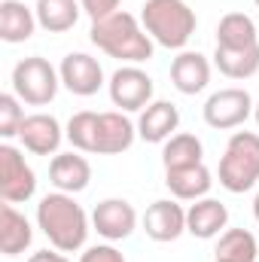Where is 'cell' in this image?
Here are the masks:
<instances>
[{
	"label": "cell",
	"mask_w": 259,
	"mask_h": 262,
	"mask_svg": "<svg viewBox=\"0 0 259 262\" xmlns=\"http://www.w3.org/2000/svg\"><path fill=\"white\" fill-rule=\"evenodd\" d=\"M89 40L110 58H119L125 64H143L153 58V37L143 31V25L131 12H122V9L101 21H92Z\"/></svg>",
	"instance_id": "1"
},
{
	"label": "cell",
	"mask_w": 259,
	"mask_h": 262,
	"mask_svg": "<svg viewBox=\"0 0 259 262\" xmlns=\"http://www.w3.org/2000/svg\"><path fill=\"white\" fill-rule=\"evenodd\" d=\"M37 226L49 238V244L61 253H73L85 247L89 216L67 192H49L37 204Z\"/></svg>",
	"instance_id": "2"
},
{
	"label": "cell",
	"mask_w": 259,
	"mask_h": 262,
	"mask_svg": "<svg viewBox=\"0 0 259 262\" xmlns=\"http://www.w3.org/2000/svg\"><path fill=\"white\" fill-rule=\"evenodd\" d=\"M140 25L153 43L183 49L195 34V9L186 0H146L140 9Z\"/></svg>",
	"instance_id": "3"
},
{
	"label": "cell",
	"mask_w": 259,
	"mask_h": 262,
	"mask_svg": "<svg viewBox=\"0 0 259 262\" xmlns=\"http://www.w3.org/2000/svg\"><path fill=\"white\" fill-rule=\"evenodd\" d=\"M220 186L229 192H247L259 183V134L256 131H235L226 143L220 159Z\"/></svg>",
	"instance_id": "4"
},
{
	"label": "cell",
	"mask_w": 259,
	"mask_h": 262,
	"mask_svg": "<svg viewBox=\"0 0 259 262\" xmlns=\"http://www.w3.org/2000/svg\"><path fill=\"white\" fill-rule=\"evenodd\" d=\"M58 85H61V73L46 58H40V55L21 58L18 64L12 67V92L18 95L21 104L46 107V104L55 101Z\"/></svg>",
	"instance_id": "5"
},
{
	"label": "cell",
	"mask_w": 259,
	"mask_h": 262,
	"mask_svg": "<svg viewBox=\"0 0 259 262\" xmlns=\"http://www.w3.org/2000/svg\"><path fill=\"white\" fill-rule=\"evenodd\" d=\"M253 98H250V92L247 89H220V92H213L207 101H204V107H201V113H204V122L210 125V128L217 131H229V128H238V125H244L250 116H253Z\"/></svg>",
	"instance_id": "6"
},
{
	"label": "cell",
	"mask_w": 259,
	"mask_h": 262,
	"mask_svg": "<svg viewBox=\"0 0 259 262\" xmlns=\"http://www.w3.org/2000/svg\"><path fill=\"white\" fill-rule=\"evenodd\" d=\"M107 92L113 107H119L122 113H134V110L140 113L143 107L153 104V76L137 64H125L110 76Z\"/></svg>",
	"instance_id": "7"
},
{
	"label": "cell",
	"mask_w": 259,
	"mask_h": 262,
	"mask_svg": "<svg viewBox=\"0 0 259 262\" xmlns=\"http://www.w3.org/2000/svg\"><path fill=\"white\" fill-rule=\"evenodd\" d=\"M37 192V174L34 168L25 162V156L3 143L0 146V198L6 204H21Z\"/></svg>",
	"instance_id": "8"
},
{
	"label": "cell",
	"mask_w": 259,
	"mask_h": 262,
	"mask_svg": "<svg viewBox=\"0 0 259 262\" xmlns=\"http://www.w3.org/2000/svg\"><path fill=\"white\" fill-rule=\"evenodd\" d=\"M134 226H137V210L125 198H104L92 210V229L110 244L113 241H125L134 232Z\"/></svg>",
	"instance_id": "9"
},
{
	"label": "cell",
	"mask_w": 259,
	"mask_h": 262,
	"mask_svg": "<svg viewBox=\"0 0 259 262\" xmlns=\"http://www.w3.org/2000/svg\"><path fill=\"white\" fill-rule=\"evenodd\" d=\"M58 73H61V85L70 95H79V98L98 95V89L104 85V67H101V61L92 58V55H85V52L64 55Z\"/></svg>",
	"instance_id": "10"
},
{
	"label": "cell",
	"mask_w": 259,
	"mask_h": 262,
	"mask_svg": "<svg viewBox=\"0 0 259 262\" xmlns=\"http://www.w3.org/2000/svg\"><path fill=\"white\" fill-rule=\"evenodd\" d=\"M18 140L34 156H58V146L64 140V128L49 113H31V116H25V122L18 128Z\"/></svg>",
	"instance_id": "11"
},
{
	"label": "cell",
	"mask_w": 259,
	"mask_h": 262,
	"mask_svg": "<svg viewBox=\"0 0 259 262\" xmlns=\"http://www.w3.org/2000/svg\"><path fill=\"white\" fill-rule=\"evenodd\" d=\"M143 232H146V238H153L159 244L177 241L186 232V210L171 198L153 201L143 213Z\"/></svg>",
	"instance_id": "12"
},
{
	"label": "cell",
	"mask_w": 259,
	"mask_h": 262,
	"mask_svg": "<svg viewBox=\"0 0 259 262\" xmlns=\"http://www.w3.org/2000/svg\"><path fill=\"white\" fill-rule=\"evenodd\" d=\"M134 137H137V125L122 110L98 113V137H95V152L98 156H119V152H125V149H131Z\"/></svg>",
	"instance_id": "13"
},
{
	"label": "cell",
	"mask_w": 259,
	"mask_h": 262,
	"mask_svg": "<svg viewBox=\"0 0 259 262\" xmlns=\"http://www.w3.org/2000/svg\"><path fill=\"white\" fill-rule=\"evenodd\" d=\"M177 125H180V110L171 101H153L149 107L140 110L137 137L146 143H165L168 137H174Z\"/></svg>",
	"instance_id": "14"
},
{
	"label": "cell",
	"mask_w": 259,
	"mask_h": 262,
	"mask_svg": "<svg viewBox=\"0 0 259 262\" xmlns=\"http://www.w3.org/2000/svg\"><path fill=\"white\" fill-rule=\"evenodd\" d=\"M49 180L58 192H67V195L82 192L92 180V165L79 152H58L49 162Z\"/></svg>",
	"instance_id": "15"
},
{
	"label": "cell",
	"mask_w": 259,
	"mask_h": 262,
	"mask_svg": "<svg viewBox=\"0 0 259 262\" xmlns=\"http://www.w3.org/2000/svg\"><path fill=\"white\" fill-rule=\"evenodd\" d=\"M226 226H229V210L217 198H198L192 207L186 210V232L192 238L210 241V238L223 235Z\"/></svg>",
	"instance_id": "16"
},
{
	"label": "cell",
	"mask_w": 259,
	"mask_h": 262,
	"mask_svg": "<svg viewBox=\"0 0 259 262\" xmlns=\"http://www.w3.org/2000/svg\"><path fill=\"white\" fill-rule=\"evenodd\" d=\"M171 82L180 95H198L207 89L210 82V61L201 52L183 49L174 61H171Z\"/></svg>",
	"instance_id": "17"
},
{
	"label": "cell",
	"mask_w": 259,
	"mask_h": 262,
	"mask_svg": "<svg viewBox=\"0 0 259 262\" xmlns=\"http://www.w3.org/2000/svg\"><path fill=\"white\" fill-rule=\"evenodd\" d=\"M37 12L25 6L21 0H3L0 3V40L3 43H28L37 31Z\"/></svg>",
	"instance_id": "18"
},
{
	"label": "cell",
	"mask_w": 259,
	"mask_h": 262,
	"mask_svg": "<svg viewBox=\"0 0 259 262\" xmlns=\"http://www.w3.org/2000/svg\"><path fill=\"white\" fill-rule=\"evenodd\" d=\"M165 186L180 201H198V198H207L210 186H213V174L201 162V165H189V168L165 171Z\"/></svg>",
	"instance_id": "19"
},
{
	"label": "cell",
	"mask_w": 259,
	"mask_h": 262,
	"mask_svg": "<svg viewBox=\"0 0 259 262\" xmlns=\"http://www.w3.org/2000/svg\"><path fill=\"white\" fill-rule=\"evenodd\" d=\"M31 241H34V229H31L28 216L3 201V207H0V250H3V256L25 253L31 247Z\"/></svg>",
	"instance_id": "20"
},
{
	"label": "cell",
	"mask_w": 259,
	"mask_h": 262,
	"mask_svg": "<svg viewBox=\"0 0 259 262\" xmlns=\"http://www.w3.org/2000/svg\"><path fill=\"white\" fill-rule=\"evenodd\" d=\"M213 64L223 76L229 79H250L259 70V43L253 46H241V49H226L217 46L213 52Z\"/></svg>",
	"instance_id": "21"
},
{
	"label": "cell",
	"mask_w": 259,
	"mask_h": 262,
	"mask_svg": "<svg viewBox=\"0 0 259 262\" xmlns=\"http://www.w3.org/2000/svg\"><path fill=\"white\" fill-rule=\"evenodd\" d=\"M259 43L256 21L244 12H226L217 25V46L226 49H241V46H253Z\"/></svg>",
	"instance_id": "22"
},
{
	"label": "cell",
	"mask_w": 259,
	"mask_h": 262,
	"mask_svg": "<svg viewBox=\"0 0 259 262\" xmlns=\"http://www.w3.org/2000/svg\"><path fill=\"white\" fill-rule=\"evenodd\" d=\"M34 12H37V21H40L43 31H49V34H64V31H70V28L76 25L82 6H79L76 0H37Z\"/></svg>",
	"instance_id": "23"
},
{
	"label": "cell",
	"mask_w": 259,
	"mask_h": 262,
	"mask_svg": "<svg viewBox=\"0 0 259 262\" xmlns=\"http://www.w3.org/2000/svg\"><path fill=\"white\" fill-rule=\"evenodd\" d=\"M217 259L220 262H256L259 238L247 229H226L217 241Z\"/></svg>",
	"instance_id": "24"
},
{
	"label": "cell",
	"mask_w": 259,
	"mask_h": 262,
	"mask_svg": "<svg viewBox=\"0 0 259 262\" xmlns=\"http://www.w3.org/2000/svg\"><path fill=\"white\" fill-rule=\"evenodd\" d=\"M201 156H204V146L195 134H174L165 140V149H162V165L165 171H177V168H189V165H201Z\"/></svg>",
	"instance_id": "25"
},
{
	"label": "cell",
	"mask_w": 259,
	"mask_h": 262,
	"mask_svg": "<svg viewBox=\"0 0 259 262\" xmlns=\"http://www.w3.org/2000/svg\"><path fill=\"white\" fill-rule=\"evenodd\" d=\"M64 137L76 152H95V137H98V113L92 110H79L70 116L64 128Z\"/></svg>",
	"instance_id": "26"
},
{
	"label": "cell",
	"mask_w": 259,
	"mask_h": 262,
	"mask_svg": "<svg viewBox=\"0 0 259 262\" xmlns=\"http://www.w3.org/2000/svg\"><path fill=\"white\" fill-rule=\"evenodd\" d=\"M25 122V110L18 95H0V137H18V128Z\"/></svg>",
	"instance_id": "27"
},
{
	"label": "cell",
	"mask_w": 259,
	"mask_h": 262,
	"mask_svg": "<svg viewBox=\"0 0 259 262\" xmlns=\"http://www.w3.org/2000/svg\"><path fill=\"white\" fill-rule=\"evenodd\" d=\"M119 3H122V0H79L82 12H85L92 21H101V18H107V15H113V12H119Z\"/></svg>",
	"instance_id": "28"
},
{
	"label": "cell",
	"mask_w": 259,
	"mask_h": 262,
	"mask_svg": "<svg viewBox=\"0 0 259 262\" xmlns=\"http://www.w3.org/2000/svg\"><path fill=\"white\" fill-rule=\"evenodd\" d=\"M79 262H125V256L113 244H95L79 256Z\"/></svg>",
	"instance_id": "29"
},
{
	"label": "cell",
	"mask_w": 259,
	"mask_h": 262,
	"mask_svg": "<svg viewBox=\"0 0 259 262\" xmlns=\"http://www.w3.org/2000/svg\"><path fill=\"white\" fill-rule=\"evenodd\" d=\"M28 262H67V259L61 256V250H58V253H52V250H37Z\"/></svg>",
	"instance_id": "30"
},
{
	"label": "cell",
	"mask_w": 259,
	"mask_h": 262,
	"mask_svg": "<svg viewBox=\"0 0 259 262\" xmlns=\"http://www.w3.org/2000/svg\"><path fill=\"white\" fill-rule=\"evenodd\" d=\"M253 213H256V220H259V192H256V201H253Z\"/></svg>",
	"instance_id": "31"
},
{
	"label": "cell",
	"mask_w": 259,
	"mask_h": 262,
	"mask_svg": "<svg viewBox=\"0 0 259 262\" xmlns=\"http://www.w3.org/2000/svg\"><path fill=\"white\" fill-rule=\"evenodd\" d=\"M253 116H256V125H259V101H256V107H253Z\"/></svg>",
	"instance_id": "32"
},
{
	"label": "cell",
	"mask_w": 259,
	"mask_h": 262,
	"mask_svg": "<svg viewBox=\"0 0 259 262\" xmlns=\"http://www.w3.org/2000/svg\"><path fill=\"white\" fill-rule=\"evenodd\" d=\"M256 9H259V0H256Z\"/></svg>",
	"instance_id": "33"
},
{
	"label": "cell",
	"mask_w": 259,
	"mask_h": 262,
	"mask_svg": "<svg viewBox=\"0 0 259 262\" xmlns=\"http://www.w3.org/2000/svg\"><path fill=\"white\" fill-rule=\"evenodd\" d=\"M213 262H220V259H213Z\"/></svg>",
	"instance_id": "34"
},
{
	"label": "cell",
	"mask_w": 259,
	"mask_h": 262,
	"mask_svg": "<svg viewBox=\"0 0 259 262\" xmlns=\"http://www.w3.org/2000/svg\"><path fill=\"white\" fill-rule=\"evenodd\" d=\"M256 238H259V235H256Z\"/></svg>",
	"instance_id": "35"
}]
</instances>
